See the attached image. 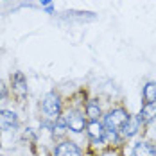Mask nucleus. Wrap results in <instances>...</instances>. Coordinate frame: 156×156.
Wrapping results in <instances>:
<instances>
[{
  "label": "nucleus",
  "instance_id": "nucleus-8",
  "mask_svg": "<svg viewBox=\"0 0 156 156\" xmlns=\"http://www.w3.org/2000/svg\"><path fill=\"white\" fill-rule=\"evenodd\" d=\"M16 124H18V117H16L15 111L0 109V133L9 131V129H15Z\"/></svg>",
  "mask_w": 156,
  "mask_h": 156
},
{
  "label": "nucleus",
  "instance_id": "nucleus-13",
  "mask_svg": "<svg viewBox=\"0 0 156 156\" xmlns=\"http://www.w3.org/2000/svg\"><path fill=\"white\" fill-rule=\"evenodd\" d=\"M9 97V88H7V84L0 79V101H5Z\"/></svg>",
  "mask_w": 156,
  "mask_h": 156
},
{
  "label": "nucleus",
  "instance_id": "nucleus-15",
  "mask_svg": "<svg viewBox=\"0 0 156 156\" xmlns=\"http://www.w3.org/2000/svg\"><path fill=\"white\" fill-rule=\"evenodd\" d=\"M45 11H47L48 15H52V13H54V7H52V5H47V7H45Z\"/></svg>",
  "mask_w": 156,
  "mask_h": 156
},
{
  "label": "nucleus",
  "instance_id": "nucleus-3",
  "mask_svg": "<svg viewBox=\"0 0 156 156\" xmlns=\"http://www.w3.org/2000/svg\"><path fill=\"white\" fill-rule=\"evenodd\" d=\"M65 122H66V127L72 131V133H83L86 129V119L84 115L79 111V109H68L65 115H63Z\"/></svg>",
  "mask_w": 156,
  "mask_h": 156
},
{
  "label": "nucleus",
  "instance_id": "nucleus-10",
  "mask_svg": "<svg viewBox=\"0 0 156 156\" xmlns=\"http://www.w3.org/2000/svg\"><path fill=\"white\" fill-rule=\"evenodd\" d=\"M138 119L142 120V124H149V122L156 120V101L154 102H145L144 104V108L138 113Z\"/></svg>",
  "mask_w": 156,
  "mask_h": 156
},
{
  "label": "nucleus",
  "instance_id": "nucleus-7",
  "mask_svg": "<svg viewBox=\"0 0 156 156\" xmlns=\"http://www.w3.org/2000/svg\"><path fill=\"white\" fill-rule=\"evenodd\" d=\"M142 126L144 124H142V120L138 119V115H136V117H129L124 122V126L119 129V133H120L124 138H131V136H135V135L140 131Z\"/></svg>",
  "mask_w": 156,
  "mask_h": 156
},
{
  "label": "nucleus",
  "instance_id": "nucleus-4",
  "mask_svg": "<svg viewBox=\"0 0 156 156\" xmlns=\"http://www.w3.org/2000/svg\"><path fill=\"white\" fill-rule=\"evenodd\" d=\"M11 92L15 95V99L18 102H23L27 99L29 88H27V79L22 72H15L11 74Z\"/></svg>",
  "mask_w": 156,
  "mask_h": 156
},
{
  "label": "nucleus",
  "instance_id": "nucleus-14",
  "mask_svg": "<svg viewBox=\"0 0 156 156\" xmlns=\"http://www.w3.org/2000/svg\"><path fill=\"white\" fill-rule=\"evenodd\" d=\"M40 4L47 7V5H50V4H52V0H40Z\"/></svg>",
  "mask_w": 156,
  "mask_h": 156
},
{
  "label": "nucleus",
  "instance_id": "nucleus-5",
  "mask_svg": "<svg viewBox=\"0 0 156 156\" xmlns=\"http://www.w3.org/2000/svg\"><path fill=\"white\" fill-rule=\"evenodd\" d=\"M86 133L94 144H102L106 140V127H104V122L101 120H90L86 124Z\"/></svg>",
  "mask_w": 156,
  "mask_h": 156
},
{
  "label": "nucleus",
  "instance_id": "nucleus-11",
  "mask_svg": "<svg viewBox=\"0 0 156 156\" xmlns=\"http://www.w3.org/2000/svg\"><path fill=\"white\" fill-rule=\"evenodd\" d=\"M84 111H86V117H88L90 120H99V119H101V115H102L101 104H99V101H95V99H90V101L86 102Z\"/></svg>",
  "mask_w": 156,
  "mask_h": 156
},
{
  "label": "nucleus",
  "instance_id": "nucleus-6",
  "mask_svg": "<svg viewBox=\"0 0 156 156\" xmlns=\"http://www.w3.org/2000/svg\"><path fill=\"white\" fill-rule=\"evenodd\" d=\"M54 156H83V149L72 140H61L54 147Z\"/></svg>",
  "mask_w": 156,
  "mask_h": 156
},
{
  "label": "nucleus",
  "instance_id": "nucleus-1",
  "mask_svg": "<svg viewBox=\"0 0 156 156\" xmlns=\"http://www.w3.org/2000/svg\"><path fill=\"white\" fill-rule=\"evenodd\" d=\"M43 115L48 122H56L58 119H61L63 113V104H61V97L56 94V92H48L45 97H43Z\"/></svg>",
  "mask_w": 156,
  "mask_h": 156
},
{
  "label": "nucleus",
  "instance_id": "nucleus-12",
  "mask_svg": "<svg viewBox=\"0 0 156 156\" xmlns=\"http://www.w3.org/2000/svg\"><path fill=\"white\" fill-rule=\"evenodd\" d=\"M142 97H144V104L145 102H154L156 101V81H151V83H147L144 86Z\"/></svg>",
  "mask_w": 156,
  "mask_h": 156
},
{
  "label": "nucleus",
  "instance_id": "nucleus-2",
  "mask_svg": "<svg viewBox=\"0 0 156 156\" xmlns=\"http://www.w3.org/2000/svg\"><path fill=\"white\" fill-rule=\"evenodd\" d=\"M129 119V113L124 108L111 109L108 115H104V127L106 133H119V129L124 126V122Z\"/></svg>",
  "mask_w": 156,
  "mask_h": 156
},
{
  "label": "nucleus",
  "instance_id": "nucleus-9",
  "mask_svg": "<svg viewBox=\"0 0 156 156\" xmlns=\"http://www.w3.org/2000/svg\"><path fill=\"white\" fill-rule=\"evenodd\" d=\"M133 156H156V145L147 140H140L133 147Z\"/></svg>",
  "mask_w": 156,
  "mask_h": 156
}]
</instances>
